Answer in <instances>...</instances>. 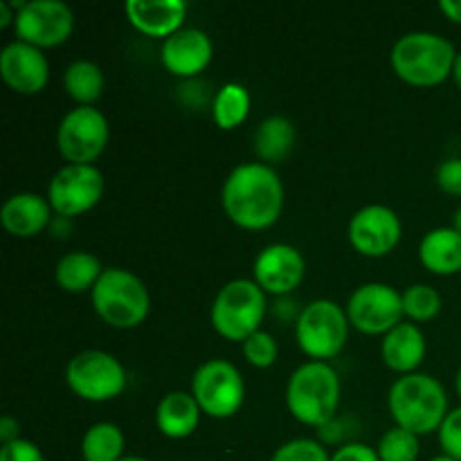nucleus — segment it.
I'll use <instances>...</instances> for the list:
<instances>
[{
  "instance_id": "nucleus-1",
  "label": "nucleus",
  "mask_w": 461,
  "mask_h": 461,
  "mask_svg": "<svg viewBox=\"0 0 461 461\" xmlns=\"http://www.w3.org/2000/svg\"><path fill=\"white\" fill-rule=\"evenodd\" d=\"M221 203L234 225L243 230H266L282 216L284 183L266 162H243L225 178Z\"/></svg>"
},
{
  "instance_id": "nucleus-2",
  "label": "nucleus",
  "mask_w": 461,
  "mask_h": 461,
  "mask_svg": "<svg viewBox=\"0 0 461 461\" xmlns=\"http://www.w3.org/2000/svg\"><path fill=\"white\" fill-rule=\"evenodd\" d=\"M387 408L396 426L421 437L439 432L448 417V396L435 376L414 372L396 378L387 394Z\"/></svg>"
},
{
  "instance_id": "nucleus-3",
  "label": "nucleus",
  "mask_w": 461,
  "mask_h": 461,
  "mask_svg": "<svg viewBox=\"0 0 461 461\" xmlns=\"http://www.w3.org/2000/svg\"><path fill=\"white\" fill-rule=\"evenodd\" d=\"M340 390V376L331 365L324 360H309L288 378V412L304 426L322 430L324 426L336 421Z\"/></svg>"
},
{
  "instance_id": "nucleus-4",
  "label": "nucleus",
  "mask_w": 461,
  "mask_h": 461,
  "mask_svg": "<svg viewBox=\"0 0 461 461\" xmlns=\"http://www.w3.org/2000/svg\"><path fill=\"white\" fill-rule=\"evenodd\" d=\"M457 54L446 36L435 32H410L392 45L390 63L401 79L428 88L453 77Z\"/></svg>"
},
{
  "instance_id": "nucleus-5",
  "label": "nucleus",
  "mask_w": 461,
  "mask_h": 461,
  "mask_svg": "<svg viewBox=\"0 0 461 461\" xmlns=\"http://www.w3.org/2000/svg\"><path fill=\"white\" fill-rule=\"evenodd\" d=\"M93 309L115 329H135L147 320L151 297L142 279L126 268H104L102 277L90 291Z\"/></svg>"
},
{
  "instance_id": "nucleus-6",
  "label": "nucleus",
  "mask_w": 461,
  "mask_h": 461,
  "mask_svg": "<svg viewBox=\"0 0 461 461\" xmlns=\"http://www.w3.org/2000/svg\"><path fill=\"white\" fill-rule=\"evenodd\" d=\"M266 309V291L255 279H232L216 293L210 311L212 327L225 340L243 342L261 331Z\"/></svg>"
},
{
  "instance_id": "nucleus-7",
  "label": "nucleus",
  "mask_w": 461,
  "mask_h": 461,
  "mask_svg": "<svg viewBox=\"0 0 461 461\" xmlns=\"http://www.w3.org/2000/svg\"><path fill=\"white\" fill-rule=\"evenodd\" d=\"M347 311L333 300H315L302 309L295 324V338L300 349L313 360L338 356L349 338Z\"/></svg>"
},
{
  "instance_id": "nucleus-8",
  "label": "nucleus",
  "mask_w": 461,
  "mask_h": 461,
  "mask_svg": "<svg viewBox=\"0 0 461 461\" xmlns=\"http://www.w3.org/2000/svg\"><path fill=\"white\" fill-rule=\"evenodd\" d=\"M66 383L79 399L104 403L126 390V369L108 351L86 349L66 365Z\"/></svg>"
},
{
  "instance_id": "nucleus-9",
  "label": "nucleus",
  "mask_w": 461,
  "mask_h": 461,
  "mask_svg": "<svg viewBox=\"0 0 461 461\" xmlns=\"http://www.w3.org/2000/svg\"><path fill=\"white\" fill-rule=\"evenodd\" d=\"M192 394L201 405L203 414L230 419L241 410L246 399V383L241 372L230 360L212 358L194 372Z\"/></svg>"
},
{
  "instance_id": "nucleus-10",
  "label": "nucleus",
  "mask_w": 461,
  "mask_h": 461,
  "mask_svg": "<svg viewBox=\"0 0 461 461\" xmlns=\"http://www.w3.org/2000/svg\"><path fill=\"white\" fill-rule=\"evenodd\" d=\"M351 327L367 336H385L403 322V293L383 282H369L356 288L347 302Z\"/></svg>"
},
{
  "instance_id": "nucleus-11",
  "label": "nucleus",
  "mask_w": 461,
  "mask_h": 461,
  "mask_svg": "<svg viewBox=\"0 0 461 461\" xmlns=\"http://www.w3.org/2000/svg\"><path fill=\"white\" fill-rule=\"evenodd\" d=\"M111 140L106 115L93 106H77L61 120L57 144L70 165H93Z\"/></svg>"
},
{
  "instance_id": "nucleus-12",
  "label": "nucleus",
  "mask_w": 461,
  "mask_h": 461,
  "mask_svg": "<svg viewBox=\"0 0 461 461\" xmlns=\"http://www.w3.org/2000/svg\"><path fill=\"white\" fill-rule=\"evenodd\" d=\"M72 30H75V12L63 0H25L14 21L18 41H25L41 50L66 43Z\"/></svg>"
},
{
  "instance_id": "nucleus-13",
  "label": "nucleus",
  "mask_w": 461,
  "mask_h": 461,
  "mask_svg": "<svg viewBox=\"0 0 461 461\" xmlns=\"http://www.w3.org/2000/svg\"><path fill=\"white\" fill-rule=\"evenodd\" d=\"M106 180L95 165H66L48 185V201L63 219L86 214L104 196Z\"/></svg>"
},
{
  "instance_id": "nucleus-14",
  "label": "nucleus",
  "mask_w": 461,
  "mask_h": 461,
  "mask_svg": "<svg viewBox=\"0 0 461 461\" xmlns=\"http://www.w3.org/2000/svg\"><path fill=\"white\" fill-rule=\"evenodd\" d=\"M403 225L399 214L387 205H365L351 216L349 241L360 255L385 257L399 246Z\"/></svg>"
},
{
  "instance_id": "nucleus-15",
  "label": "nucleus",
  "mask_w": 461,
  "mask_h": 461,
  "mask_svg": "<svg viewBox=\"0 0 461 461\" xmlns=\"http://www.w3.org/2000/svg\"><path fill=\"white\" fill-rule=\"evenodd\" d=\"M252 273L266 295H288L304 279L306 261L297 248L288 243H270L257 255Z\"/></svg>"
},
{
  "instance_id": "nucleus-16",
  "label": "nucleus",
  "mask_w": 461,
  "mask_h": 461,
  "mask_svg": "<svg viewBox=\"0 0 461 461\" xmlns=\"http://www.w3.org/2000/svg\"><path fill=\"white\" fill-rule=\"evenodd\" d=\"M0 75L14 93L36 95L48 86V57L41 48L16 39L5 45L0 52Z\"/></svg>"
},
{
  "instance_id": "nucleus-17",
  "label": "nucleus",
  "mask_w": 461,
  "mask_h": 461,
  "mask_svg": "<svg viewBox=\"0 0 461 461\" xmlns=\"http://www.w3.org/2000/svg\"><path fill=\"white\" fill-rule=\"evenodd\" d=\"M214 54L212 39L198 27H183L162 43V66L180 79L196 77L205 70Z\"/></svg>"
},
{
  "instance_id": "nucleus-18",
  "label": "nucleus",
  "mask_w": 461,
  "mask_h": 461,
  "mask_svg": "<svg viewBox=\"0 0 461 461\" xmlns=\"http://www.w3.org/2000/svg\"><path fill=\"white\" fill-rule=\"evenodd\" d=\"M131 25L142 34L153 39H169L178 30H183L187 16L185 0H129L124 5Z\"/></svg>"
},
{
  "instance_id": "nucleus-19",
  "label": "nucleus",
  "mask_w": 461,
  "mask_h": 461,
  "mask_svg": "<svg viewBox=\"0 0 461 461\" xmlns=\"http://www.w3.org/2000/svg\"><path fill=\"white\" fill-rule=\"evenodd\" d=\"M52 205L48 196L32 192H21L9 196L0 210V223L12 237L30 239L48 228L52 219Z\"/></svg>"
},
{
  "instance_id": "nucleus-20",
  "label": "nucleus",
  "mask_w": 461,
  "mask_h": 461,
  "mask_svg": "<svg viewBox=\"0 0 461 461\" xmlns=\"http://www.w3.org/2000/svg\"><path fill=\"white\" fill-rule=\"evenodd\" d=\"M426 336L414 322H401L383 336L381 356L396 374H414L426 358Z\"/></svg>"
},
{
  "instance_id": "nucleus-21",
  "label": "nucleus",
  "mask_w": 461,
  "mask_h": 461,
  "mask_svg": "<svg viewBox=\"0 0 461 461\" xmlns=\"http://www.w3.org/2000/svg\"><path fill=\"white\" fill-rule=\"evenodd\" d=\"M201 405L187 392H169L156 408V426L169 439H187L201 423Z\"/></svg>"
},
{
  "instance_id": "nucleus-22",
  "label": "nucleus",
  "mask_w": 461,
  "mask_h": 461,
  "mask_svg": "<svg viewBox=\"0 0 461 461\" xmlns=\"http://www.w3.org/2000/svg\"><path fill=\"white\" fill-rule=\"evenodd\" d=\"M419 259L435 275L461 273V232L455 228H435L423 234Z\"/></svg>"
},
{
  "instance_id": "nucleus-23",
  "label": "nucleus",
  "mask_w": 461,
  "mask_h": 461,
  "mask_svg": "<svg viewBox=\"0 0 461 461\" xmlns=\"http://www.w3.org/2000/svg\"><path fill=\"white\" fill-rule=\"evenodd\" d=\"M102 273V261L93 252L72 250L59 259L57 268H54V279L66 293H86L93 291Z\"/></svg>"
},
{
  "instance_id": "nucleus-24",
  "label": "nucleus",
  "mask_w": 461,
  "mask_h": 461,
  "mask_svg": "<svg viewBox=\"0 0 461 461\" xmlns=\"http://www.w3.org/2000/svg\"><path fill=\"white\" fill-rule=\"evenodd\" d=\"M295 144V126L288 117L270 115L257 126L255 151L264 162H279L291 153Z\"/></svg>"
},
{
  "instance_id": "nucleus-25",
  "label": "nucleus",
  "mask_w": 461,
  "mask_h": 461,
  "mask_svg": "<svg viewBox=\"0 0 461 461\" xmlns=\"http://www.w3.org/2000/svg\"><path fill=\"white\" fill-rule=\"evenodd\" d=\"M104 86L106 79L102 68L90 59H77L63 72V88L75 102H79V106H93L102 97Z\"/></svg>"
},
{
  "instance_id": "nucleus-26",
  "label": "nucleus",
  "mask_w": 461,
  "mask_h": 461,
  "mask_svg": "<svg viewBox=\"0 0 461 461\" xmlns=\"http://www.w3.org/2000/svg\"><path fill=\"white\" fill-rule=\"evenodd\" d=\"M124 448V432L111 421H99L90 426L81 439L84 461H120L126 457Z\"/></svg>"
},
{
  "instance_id": "nucleus-27",
  "label": "nucleus",
  "mask_w": 461,
  "mask_h": 461,
  "mask_svg": "<svg viewBox=\"0 0 461 461\" xmlns=\"http://www.w3.org/2000/svg\"><path fill=\"white\" fill-rule=\"evenodd\" d=\"M250 106V90L246 86L230 81V84L221 86L219 93H216L214 104H212V117H214L219 129L232 131L248 120Z\"/></svg>"
},
{
  "instance_id": "nucleus-28",
  "label": "nucleus",
  "mask_w": 461,
  "mask_h": 461,
  "mask_svg": "<svg viewBox=\"0 0 461 461\" xmlns=\"http://www.w3.org/2000/svg\"><path fill=\"white\" fill-rule=\"evenodd\" d=\"M444 306L441 295L430 284H412L403 291V311L412 322H428L437 318Z\"/></svg>"
},
{
  "instance_id": "nucleus-29",
  "label": "nucleus",
  "mask_w": 461,
  "mask_h": 461,
  "mask_svg": "<svg viewBox=\"0 0 461 461\" xmlns=\"http://www.w3.org/2000/svg\"><path fill=\"white\" fill-rule=\"evenodd\" d=\"M376 450L381 461H417L419 437L405 428L394 426L381 437Z\"/></svg>"
},
{
  "instance_id": "nucleus-30",
  "label": "nucleus",
  "mask_w": 461,
  "mask_h": 461,
  "mask_svg": "<svg viewBox=\"0 0 461 461\" xmlns=\"http://www.w3.org/2000/svg\"><path fill=\"white\" fill-rule=\"evenodd\" d=\"M241 345H243V356H246V360L252 365V367H259V369L273 367L275 360H277L279 356L277 340L266 331L252 333V336L248 338V340H243Z\"/></svg>"
},
{
  "instance_id": "nucleus-31",
  "label": "nucleus",
  "mask_w": 461,
  "mask_h": 461,
  "mask_svg": "<svg viewBox=\"0 0 461 461\" xmlns=\"http://www.w3.org/2000/svg\"><path fill=\"white\" fill-rule=\"evenodd\" d=\"M270 461H331V457L320 441L291 439L275 450Z\"/></svg>"
},
{
  "instance_id": "nucleus-32",
  "label": "nucleus",
  "mask_w": 461,
  "mask_h": 461,
  "mask_svg": "<svg viewBox=\"0 0 461 461\" xmlns=\"http://www.w3.org/2000/svg\"><path fill=\"white\" fill-rule=\"evenodd\" d=\"M439 444L444 455L461 461V408L450 410L439 428Z\"/></svg>"
},
{
  "instance_id": "nucleus-33",
  "label": "nucleus",
  "mask_w": 461,
  "mask_h": 461,
  "mask_svg": "<svg viewBox=\"0 0 461 461\" xmlns=\"http://www.w3.org/2000/svg\"><path fill=\"white\" fill-rule=\"evenodd\" d=\"M437 185L450 196H461V158H446L437 167Z\"/></svg>"
},
{
  "instance_id": "nucleus-34",
  "label": "nucleus",
  "mask_w": 461,
  "mask_h": 461,
  "mask_svg": "<svg viewBox=\"0 0 461 461\" xmlns=\"http://www.w3.org/2000/svg\"><path fill=\"white\" fill-rule=\"evenodd\" d=\"M0 461H45L39 446L30 439H16L3 444L0 448Z\"/></svg>"
},
{
  "instance_id": "nucleus-35",
  "label": "nucleus",
  "mask_w": 461,
  "mask_h": 461,
  "mask_svg": "<svg viewBox=\"0 0 461 461\" xmlns=\"http://www.w3.org/2000/svg\"><path fill=\"white\" fill-rule=\"evenodd\" d=\"M331 461H381L378 450L367 444H345L331 455Z\"/></svg>"
},
{
  "instance_id": "nucleus-36",
  "label": "nucleus",
  "mask_w": 461,
  "mask_h": 461,
  "mask_svg": "<svg viewBox=\"0 0 461 461\" xmlns=\"http://www.w3.org/2000/svg\"><path fill=\"white\" fill-rule=\"evenodd\" d=\"M18 432H21V423H18L16 419L9 417V414L7 417L0 419V441H3V444L21 439V437H18Z\"/></svg>"
},
{
  "instance_id": "nucleus-37",
  "label": "nucleus",
  "mask_w": 461,
  "mask_h": 461,
  "mask_svg": "<svg viewBox=\"0 0 461 461\" xmlns=\"http://www.w3.org/2000/svg\"><path fill=\"white\" fill-rule=\"evenodd\" d=\"M439 9L444 12V16L448 18V21L459 23L461 25V0H441Z\"/></svg>"
},
{
  "instance_id": "nucleus-38",
  "label": "nucleus",
  "mask_w": 461,
  "mask_h": 461,
  "mask_svg": "<svg viewBox=\"0 0 461 461\" xmlns=\"http://www.w3.org/2000/svg\"><path fill=\"white\" fill-rule=\"evenodd\" d=\"M14 21H16V9L9 0H0V27L14 25Z\"/></svg>"
},
{
  "instance_id": "nucleus-39",
  "label": "nucleus",
  "mask_w": 461,
  "mask_h": 461,
  "mask_svg": "<svg viewBox=\"0 0 461 461\" xmlns=\"http://www.w3.org/2000/svg\"><path fill=\"white\" fill-rule=\"evenodd\" d=\"M453 79H455V84H457V88L461 90V52L457 54V59H455V68H453Z\"/></svg>"
},
{
  "instance_id": "nucleus-40",
  "label": "nucleus",
  "mask_w": 461,
  "mask_h": 461,
  "mask_svg": "<svg viewBox=\"0 0 461 461\" xmlns=\"http://www.w3.org/2000/svg\"><path fill=\"white\" fill-rule=\"evenodd\" d=\"M453 228L457 230V232H461V207L455 212V216H453Z\"/></svg>"
},
{
  "instance_id": "nucleus-41",
  "label": "nucleus",
  "mask_w": 461,
  "mask_h": 461,
  "mask_svg": "<svg viewBox=\"0 0 461 461\" xmlns=\"http://www.w3.org/2000/svg\"><path fill=\"white\" fill-rule=\"evenodd\" d=\"M455 390H457L459 399H461V369L457 372V378H455Z\"/></svg>"
},
{
  "instance_id": "nucleus-42",
  "label": "nucleus",
  "mask_w": 461,
  "mask_h": 461,
  "mask_svg": "<svg viewBox=\"0 0 461 461\" xmlns=\"http://www.w3.org/2000/svg\"><path fill=\"white\" fill-rule=\"evenodd\" d=\"M120 461H149V459H144V457H135V455H126L124 459H120Z\"/></svg>"
},
{
  "instance_id": "nucleus-43",
  "label": "nucleus",
  "mask_w": 461,
  "mask_h": 461,
  "mask_svg": "<svg viewBox=\"0 0 461 461\" xmlns=\"http://www.w3.org/2000/svg\"><path fill=\"white\" fill-rule=\"evenodd\" d=\"M430 461H457V459H453V457H448V455H439V457H432Z\"/></svg>"
}]
</instances>
